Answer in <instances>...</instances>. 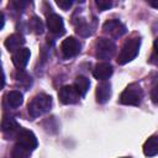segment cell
I'll return each mask as SVG.
<instances>
[{"label":"cell","mask_w":158,"mask_h":158,"mask_svg":"<svg viewBox=\"0 0 158 158\" xmlns=\"http://www.w3.org/2000/svg\"><path fill=\"white\" fill-rule=\"evenodd\" d=\"M51 107H52V98L47 94H38L30 101L27 110L30 116L36 118L48 112Z\"/></svg>","instance_id":"cell-1"},{"label":"cell","mask_w":158,"mask_h":158,"mask_svg":"<svg viewBox=\"0 0 158 158\" xmlns=\"http://www.w3.org/2000/svg\"><path fill=\"white\" fill-rule=\"evenodd\" d=\"M139 47H141V40L138 37H132L128 41H126L118 53L117 63L123 65V64L131 62L132 59H135L136 56L138 54Z\"/></svg>","instance_id":"cell-2"},{"label":"cell","mask_w":158,"mask_h":158,"mask_svg":"<svg viewBox=\"0 0 158 158\" xmlns=\"http://www.w3.org/2000/svg\"><path fill=\"white\" fill-rule=\"evenodd\" d=\"M143 98L142 89L138 84H130L120 95V102L123 105H132L137 106L141 104V100Z\"/></svg>","instance_id":"cell-3"},{"label":"cell","mask_w":158,"mask_h":158,"mask_svg":"<svg viewBox=\"0 0 158 158\" xmlns=\"http://www.w3.org/2000/svg\"><path fill=\"white\" fill-rule=\"evenodd\" d=\"M116 52V44L114 41L101 37L95 42V56L99 59H110Z\"/></svg>","instance_id":"cell-4"},{"label":"cell","mask_w":158,"mask_h":158,"mask_svg":"<svg viewBox=\"0 0 158 158\" xmlns=\"http://www.w3.org/2000/svg\"><path fill=\"white\" fill-rule=\"evenodd\" d=\"M81 43L75 37H67L60 44V52L64 58H73L80 53Z\"/></svg>","instance_id":"cell-5"},{"label":"cell","mask_w":158,"mask_h":158,"mask_svg":"<svg viewBox=\"0 0 158 158\" xmlns=\"http://www.w3.org/2000/svg\"><path fill=\"white\" fill-rule=\"evenodd\" d=\"M16 141L19 144H21L22 147L27 148L28 151H33L37 148L38 146V142H37V138L35 136V133L30 130H26V128H21L16 136Z\"/></svg>","instance_id":"cell-6"},{"label":"cell","mask_w":158,"mask_h":158,"mask_svg":"<svg viewBox=\"0 0 158 158\" xmlns=\"http://www.w3.org/2000/svg\"><path fill=\"white\" fill-rule=\"evenodd\" d=\"M102 30L105 33H107L109 36L114 37V38H118L121 36H123L127 32L126 26L118 21V20H107L106 22H104L102 25Z\"/></svg>","instance_id":"cell-7"},{"label":"cell","mask_w":158,"mask_h":158,"mask_svg":"<svg viewBox=\"0 0 158 158\" xmlns=\"http://www.w3.org/2000/svg\"><path fill=\"white\" fill-rule=\"evenodd\" d=\"M58 98L60 100L62 104L64 105H72L79 101L80 95L78 94V91L75 90L74 85H64L59 89L58 91Z\"/></svg>","instance_id":"cell-8"},{"label":"cell","mask_w":158,"mask_h":158,"mask_svg":"<svg viewBox=\"0 0 158 158\" xmlns=\"http://www.w3.org/2000/svg\"><path fill=\"white\" fill-rule=\"evenodd\" d=\"M47 26L48 30L56 36H62L65 32L63 19L57 14H51L47 16Z\"/></svg>","instance_id":"cell-9"},{"label":"cell","mask_w":158,"mask_h":158,"mask_svg":"<svg viewBox=\"0 0 158 158\" xmlns=\"http://www.w3.org/2000/svg\"><path fill=\"white\" fill-rule=\"evenodd\" d=\"M112 72H114L112 65L109 62H101L95 65V68L93 70V75L95 79L105 81L106 79H109L112 75Z\"/></svg>","instance_id":"cell-10"},{"label":"cell","mask_w":158,"mask_h":158,"mask_svg":"<svg viewBox=\"0 0 158 158\" xmlns=\"http://www.w3.org/2000/svg\"><path fill=\"white\" fill-rule=\"evenodd\" d=\"M30 56H31V53H30V49H28V48L22 47L21 49L16 51V52L12 54V63H14V65H15L17 69L22 70V69L27 65L28 59H30Z\"/></svg>","instance_id":"cell-11"},{"label":"cell","mask_w":158,"mask_h":158,"mask_svg":"<svg viewBox=\"0 0 158 158\" xmlns=\"http://www.w3.org/2000/svg\"><path fill=\"white\" fill-rule=\"evenodd\" d=\"M96 101L99 104H105L111 96V84L109 81H101L96 86Z\"/></svg>","instance_id":"cell-12"},{"label":"cell","mask_w":158,"mask_h":158,"mask_svg":"<svg viewBox=\"0 0 158 158\" xmlns=\"http://www.w3.org/2000/svg\"><path fill=\"white\" fill-rule=\"evenodd\" d=\"M23 44H25V38H23V36L19 35V33H12L5 40V47L10 52H14V53L16 51L21 49Z\"/></svg>","instance_id":"cell-13"},{"label":"cell","mask_w":158,"mask_h":158,"mask_svg":"<svg viewBox=\"0 0 158 158\" xmlns=\"http://www.w3.org/2000/svg\"><path fill=\"white\" fill-rule=\"evenodd\" d=\"M1 130L5 135H9V136H14L19 133V131L21 130V127L19 126V123L16 122L15 118L12 117H5L1 122Z\"/></svg>","instance_id":"cell-14"},{"label":"cell","mask_w":158,"mask_h":158,"mask_svg":"<svg viewBox=\"0 0 158 158\" xmlns=\"http://www.w3.org/2000/svg\"><path fill=\"white\" fill-rule=\"evenodd\" d=\"M143 153L147 157H153L158 154V136H151L143 144Z\"/></svg>","instance_id":"cell-15"},{"label":"cell","mask_w":158,"mask_h":158,"mask_svg":"<svg viewBox=\"0 0 158 158\" xmlns=\"http://www.w3.org/2000/svg\"><path fill=\"white\" fill-rule=\"evenodd\" d=\"M5 101L9 107L11 109H17L19 106H21V104L23 102V96L20 91L17 90H12V91H9L5 96Z\"/></svg>","instance_id":"cell-16"},{"label":"cell","mask_w":158,"mask_h":158,"mask_svg":"<svg viewBox=\"0 0 158 158\" xmlns=\"http://www.w3.org/2000/svg\"><path fill=\"white\" fill-rule=\"evenodd\" d=\"M74 88L75 90L78 91V94L80 96H84L86 94V91L89 90V86H90V81L88 78L83 77V75H79L75 78V81H74Z\"/></svg>","instance_id":"cell-17"},{"label":"cell","mask_w":158,"mask_h":158,"mask_svg":"<svg viewBox=\"0 0 158 158\" xmlns=\"http://www.w3.org/2000/svg\"><path fill=\"white\" fill-rule=\"evenodd\" d=\"M75 32L81 37H89L93 33V30H91V26L86 21L80 19V21H78V23L75 25Z\"/></svg>","instance_id":"cell-18"},{"label":"cell","mask_w":158,"mask_h":158,"mask_svg":"<svg viewBox=\"0 0 158 158\" xmlns=\"http://www.w3.org/2000/svg\"><path fill=\"white\" fill-rule=\"evenodd\" d=\"M30 153H31V151H28L27 148L22 147L19 143H16L12 148L11 156H12V158H27L30 156Z\"/></svg>","instance_id":"cell-19"},{"label":"cell","mask_w":158,"mask_h":158,"mask_svg":"<svg viewBox=\"0 0 158 158\" xmlns=\"http://www.w3.org/2000/svg\"><path fill=\"white\" fill-rule=\"evenodd\" d=\"M30 27L33 30L35 33H42V32H43V23H42V21H41L38 17H36V16H33L32 20L30 21Z\"/></svg>","instance_id":"cell-20"},{"label":"cell","mask_w":158,"mask_h":158,"mask_svg":"<svg viewBox=\"0 0 158 158\" xmlns=\"http://www.w3.org/2000/svg\"><path fill=\"white\" fill-rule=\"evenodd\" d=\"M95 4H96V6H98L101 11H104V10H109V9L112 6V2H111L110 0H96Z\"/></svg>","instance_id":"cell-21"},{"label":"cell","mask_w":158,"mask_h":158,"mask_svg":"<svg viewBox=\"0 0 158 158\" xmlns=\"http://www.w3.org/2000/svg\"><path fill=\"white\" fill-rule=\"evenodd\" d=\"M56 4L63 10H69L72 7V5H73V1L72 0H58Z\"/></svg>","instance_id":"cell-22"},{"label":"cell","mask_w":158,"mask_h":158,"mask_svg":"<svg viewBox=\"0 0 158 158\" xmlns=\"http://www.w3.org/2000/svg\"><path fill=\"white\" fill-rule=\"evenodd\" d=\"M151 99H152V101H153L154 104L158 105V84H156V85L153 86V89H152V91H151Z\"/></svg>","instance_id":"cell-23"},{"label":"cell","mask_w":158,"mask_h":158,"mask_svg":"<svg viewBox=\"0 0 158 158\" xmlns=\"http://www.w3.org/2000/svg\"><path fill=\"white\" fill-rule=\"evenodd\" d=\"M12 5L16 7V10H22V7L26 6V2H23V1H14Z\"/></svg>","instance_id":"cell-24"},{"label":"cell","mask_w":158,"mask_h":158,"mask_svg":"<svg viewBox=\"0 0 158 158\" xmlns=\"http://www.w3.org/2000/svg\"><path fill=\"white\" fill-rule=\"evenodd\" d=\"M153 48H154V54H153V57L152 58H158V38L154 41V44H153Z\"/></svg>","instance_id":"cell-25"},{"label":"cell","mask_w":158,"mask_h":158,"mask_svg":"<svg viewBox=\"0 0 158 158\" xmlns=\"http://www.w3.org/2000/svg\"><path fill=\"white\" fill-rule=\"evenodd\" d=\"M151 6H153V7H156V9H158V1H149L148 2Z\"/></svg>","instance_id":"cell-26"}]
</instances>
